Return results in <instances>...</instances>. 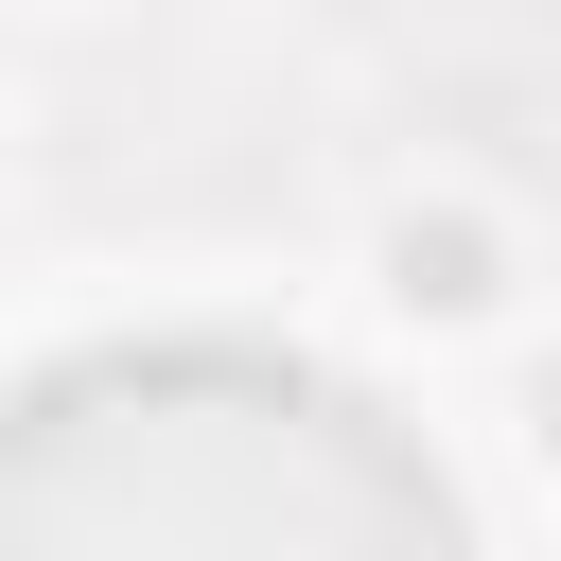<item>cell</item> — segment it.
<instances>
[{
  "label": "cell",
  "instance_id": "obj_2",
  "mask_svg": "<svg viewBox=\"0 0 561 561\" xmlns=\"http://www.w3.org/2000/svg\"><path fill=\"white\" fill-rule=\"evenodd\" d=\"M368 263H386V316H421V333H508V316H526V228H508L473 175H421V193L368 228Z\"/></svg>",
  "mask_w": 561,
  "mask_h": 561
},
{
  "label": "cell",
  "instance_id": "obj_1",
  "mask_svg": "<svg viewBox=\"0 0 561 561\" xmlns=\"http://www.w3.org/2000/svg\"><path fill=\"white\" fill-rule=\"evenodd\" d=\"M0 561H473V508L316 351L140 333L0 386Z\"/></svg>",
  "mask_w": 561,
  "mask_h": 561
}]
</instances>
